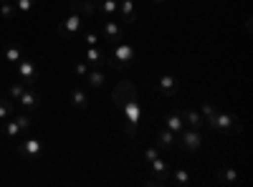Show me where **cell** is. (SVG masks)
<instances>
[{
    "label": "cell",
    "instance_id": "21",
    "mask_svg": "<svg viewBox=\"0 0 253 187\" xmlns=\"http://www.w3.org/2000/svg\"><path fill=\"white\" fill-rule=\"evenodd\" d=\"M157 147H160V150H175V147H177L175 134H172L170 129H167V127L157 129Z\"/></svg>",
    "mask_w": 253,
    "mask_h": 187
},
{
    "label": "cell",
    "instance_id": "31",
    "mask_svg": "<svg viewBox=\"0 0 253 187\" xmlns=\"http://www.w3.org/2000/svg\"><path fill=\"white\" fill-rule=\"evenodd\" d=\"M84 40H86V46H99V31H86L84 33Z\"/></svg>",
    "mask_w": 253,
    "mask_h": 187
},
{
    "label": "cell",
    "instance_id": "30",
    "mask_svg": "<svg viewBox=\"0 0 253 187\" xmlns=\"http://www.w3.org/2000/svg\"><path fill=\"white\" fill-rule=\"evenodd\" d=\"M13 5L18 13H28L33 5H36V0H13Z\"/></svg>",
    "mask_w": 253,
    "mask_h": 187
},
{
    "label": "cell",
    "instance_id": "27",
    "mask_svg": "<svg viewBox=\"0 0 253 187\" xmlns=\"http://www.w3.org/2000/svg\"><path fill=\"white\" fill-rule=\"evenodd\" d=\"M0 15H3L5 20H13V18L18 15V10H15V5H13V0H10V3H3V5H0Z\"/></svg>",
    "mask_w": 253,
    "mask_h": 187
},
{
    "label": "cell",
    "instance_id": "34",
    "mask_svg": "<svg viewBox=\"0 0 253 187\" xmlns=\"http://www.w3.org/2000/svg\"><path fill=\"white\" fill-rule=\"evenodd\" d=\"M3 3H10V0H0V5H3Z\"/></svg>",
    "mask_w": 253,
    "mask_h": 187
},
{
    "label": "cell",
    "instance_id": "1",
    "mask_svg": "<svg viewBox=\"0 0 253 187\" xmlns=\"http://www.w3.org/2000/svg\"><path fill=\"white\" fill-rule=\"evenodd\" d=\"M137 61V53L129 43H124V40H119V43L109 46V56H107V64L117 71H126L132 64Z\"/></svg>",
    "mask_w": 253,
    "mask_h": 187
},
{
    "label": "cell",
    "instance_id": "23",
    "mask_svg": "<svg viewBox=\"0 0 253 187\" xmlns=\"http://www.w3.org/2000/svg\"><path fill=\"white\" fill-rule=\"evenodd\" d=\"M218 182H220V185H236V182H238V170H233V167H220V170H218Z\"/></svg>",
    "mask_w": 253,
    "mask_h": 187
},
{
    "label": "cell",
    "instance_id": "26",
    "mask_svg": "<svg viewBox=\"0 0 253 187\" xmlns=\"http://www.w3.org/2000/svg\"><path fill=\"white\" fill-rule=\"evenodd\" d=\"M23 91H26V84H23V81H18V84H10V86H8V99L18 101Z\"/></svg>",
    "mask_w": 253,
    "mask_h": 187
},
{
    "label": "cell",
    "instance_id": "3",
    "mask_svg": "<svg viewBox=\"0 0 253 187\" xmlns=\"http://www.w3.org/2000/svg\"><path fill=\"white\" fill-rule=\"evenodd\" d=\"M31 124H33L31 114H26V112H15L13 116H8V119L3 121V134H5L8 139L15 142L26 129H31Z\"/></svg>",
    "mask_w": 253,
    "mask_h": 187
},
{
    "label": "cell",
    "instance_id": "22",
    "mask_svg": "<svg viewBox=\"0 0 253 187\" xmlns=\"http://www.w3.org/2000/svg\"><path fill=\"white\" fill-rule=\"evenodd\" d=\"M3 56H5V61H8L10 66H15L18 61H20V58L26 56V48L20 46V43H8V46L3 48Z\"/></svg>",
    "mask_w": 253,
    "mask_h": 187
},
{
    "label": "cell",
    "instance_id": "12",
    "mask_svg": "<svg viewBox=\"0 0 253 187\" xmlns=\"http://www.w3.org/2000/svg\"><path fill=\"white\" fill-rule=\"evenodd\" d=\"M69 104L74 109H79V112H84L89 107V91H86V86H74V89H69Z\"/></svg>",
    "mask_w": 253,
    "mask_h": 187
},
{
    "label": "cell",
    "instance_id": "28",
    "mask_svg": "<svg viewBox=\"0 0 253 187\" xmlns=\"http://www.w3.org/2000/svg\"><path fill=\"white\" fill-rule=\"evenodd\" d=\"M89 71H91V66L86 64V61H76L74 64V76H79V78H84Z\"/></svg>",
    "mask_w": 253,
    "mask_h": 187
},
{
    "label": "cell",
    "instance_id": "24",
    "mask_svg": "<svg viewBox=\"0 0 253 187\" xmlns=\"http://www.w3.org/2000/svg\"><path fill=\"white\" fill-rule=\"evenodd\" d=\"M170 180L180 187H187L190 182H193V177H190V170H170Z\"/></svg>",
    "mask_w": 253,
    "mask_h": 187
},
{
    "label": "cell",
    "instance_id": "8",
    "mask_svg": "<svg viewBox=\"0 0 253 187\" xmlns=\"http://www.w3.org/2000/svg\"><path fill=\"white\" fill-rule=\"evenodd\" d=\"M132 99H139V94H137V86L132 84V81H119V84L114 86V91H112V101L117 104V109L122 107V104H126V101H132Z\"/></svg>",
    "mask_w": 253,
    "mask_h": 187
},
{
    "label": "cell",
    "instance_id": "29",
    "mask_svg": "<svg viewBox=\"0 0 253 187\" xmlns=\"http://www.w3.org/2000/svg\"><path fill=\"white\" fill-rule=\"evenodd\" d=\"M215 112H218V107H215L213 101H203V104H200V114H203V119H208V116H213Z\"/></svg>",
    "mask_w": 253,
    "mask_h": 187
},
{
    "label": "cell",
    "instance_id": "15",
    "mask_svg": "<svg viewBox=\"0 0 253 187\" xmlns=\"http://www.w3.org/2000/svg\"><path fill=\"white\" fill-rule=\"evenodd\" d=\"M122 18V23L124 26H132L134 20H137V5H134V0H119V13Z\"/></svg>",
    "mask_w": 253,
    "mask_h": 187
},
{
    "label": "cell",
    "instance_id": "18",
    "mask_svg": "<svg viewBox=\"0 0 253 187\" xmlns=\"http://www.w3.org/2000/svg\"><path fill=\"white\" fill-rule=\"evenodd\" d=\"M94 5H96V15H104V18H117L119 13V0H94Z\"/></svg>",
    "mask_w": 253,
    "mask_h": 187
},
{
    "label": "cell",
    "instance_id": "33",
    "mask_svg": "<svg viewBox=\"0 0 253 187\" xmlns=\"http://www.w3.org/2000/svg\"><path fill=\"white\" fill-rule=\"evenodd\" d=\"M152 3H155V5H165V3H167V0H152Z\"/></svg>",
    "mask_w": 253,
    "mask_h": 187
},
{
    "label": "cell",
    "instance_id": "9",
    "mask_svg": "<svg viewBox=\"0 0 253 187\" xmlns=\"http://www.w3.org/2000/svg\"><path fill=\"white\" fill-rule=\"evenodd\" d=\"M203 147V134L200 129H193V127H185L180 132V150L185 152H198Z\"/></svg>",
    "mask_w": 253,
    "mask_h": 187
},
{
    "label": "cell",
    "instance_id": "6",
    "mask_svg": "<svg viewBox=\"0 0 253 187\" xmlns=\"http://www.w3.org/2000/svg\"><path fill=\"white\" fill-rule=\"evenodd\" d=\"M15 74L20 76V81H23L26 86H33L36 81H38V66H36V61L28 58V56H23L15 64Z\"/></svg>",
    "mask_w": 253,
    "mask_h": 187
},
{
    "label": "cell",
    "instance_id": "20",
    "mask_svg": "<svg viewBox=\"0 0 253 187\" xmlns=\"http://www.w3.org/2000/svg\"><path fill=\"white\" fill-rule=\"evenodd\" d=\"M165 127L170 129L172 134H180L182 129H185V119H182V112H177V109H172L170 114L165 116Z\"/></svg>",
    "mask_w": 253,
    "mask_h": 187
},
{
    "label": "cell",
    "instance_id": "19",
    "mask_svg": "<svg viewBox=\"0 0 253 187\" xmlns=\"http://www.w3.org/2000/svg\"><path fill=\"white\" fill-rule=\"evenodd\" d=\"M84 81H86V89H104V84H107V74H104V69H91L86 76H84Z\"/></svg>",
    "mask_w": 253,
    "mask_h": 187
},
{
    "label": "cell",
    "instance_id": "32",
    "mask_svg": "<svg viewBox=\"0 0 253 187\" xmlns=\"http://www.w3.org/2000/svg\"><path fill=\"white\" fill-rule=\"evenodd\" d=\"M157 157H160V147H147L144 150V162L147 164H150L152 159H157Z\"/></svg>",
    "mask_w": 253,
    "mask_h": 187
},
{
    "label": "cell",
    "instance_id": "25",
    "mask_svg": "<svg viewBox=\"0 0 253 187\" xmlns=\"http://www.w3.org/2000/svg\"><path fill=\"white\" fill-rule=\"evenodd\" d=\"M13 114H15V101L13 99H0V124Z\"/></svg>",
    "mask_w": 253,
    "mask_h": 187
},
{
    "label": "cell",
    "instance_id": "4",
    "mask_svg": "<svg viewBox=\"0 0 253 187\" xmlns=\"http://www.w3.org/2000/svg\"><path fill=\"white\" fill-rule=\"evenodd\" d=\"M96 23H99V33L104 36L107 46H114L119 40H124V26L117 23L114 18H104V15H96Z\"/></svg>",
    "mask_w": 253,
    "mask_h": 187
},
{
    "label": "cell",
    "instance_id": "5",
    "mask_svg": "<svg viewBox=\"0 0 253 187\" xmlns=\"http://www.w3.org/2000/svg\"><path fill=\"white\" fill-rule=\"evenodd\" d=\"M81 28H84V15H79V13H69L66 18H61V23H58V38H63V40H71V38H76L79 33H81Z\"/></svg>",
    "mask_w": 253,
    "mask_h": 187
},
{
    "label": "cell",
    "instance_id": "14",
    "mask_svg": "<svg viewBox=\"0 0 253 187\" xmlns=\"http://www.w3.org/2000/svg\"><path fill=\"white\" fill-rule=\"evenodd\" d=\"M147 167L152 170V177H155V180H160L162 185H165V182H170V170H172V167H170V164H167L162 157L152 159L150 164H147Z\"/></svg>",
    "mask_w": 253,
    "mask_h": 187
},
{
    "label": "cell",
    "instance_id": "16",
    "mask_svg": "<svg viewBox=\"0 0 253 187\" xmlns=\"http://www.w3.org/2000/svg\"><path fill=\"white\" fill-rule=\"evenodd\" d=\"M180 112H182V119H185V127H193V129H203V127H205V119H203L200 109L185 107V109H180Z\"/></svg>",
    "mask_w": 253,
    "mask_h": 187
},
{
    "label": "cell",
    "instance_id": "13",
    "mask_svg": "<svg viewBox=\"0 0 253 187\" xmlns=\"http://www.w3.org/2000/svg\"><path fill=\"white\" fill-rule=\"evenodd\" d=\"M84 61H86L91 69H104L107 66V56L101 53L99 46H86L84 48Z\"/></svg>",
    "mask_w": 253,
    "mask_h": 187
},
{
    "label": "cell",
    "instance_id": "10",
    "mask_svg": "<svg viewBox=\"0 0 253 187\" xmlns=\"http://www.w3.org/2000/svg\"><path fill=\"white\" fill-rule=\"evenodd\" d=\"M18 104V109L20 112H26V114H33L38 107H41V94L36 91V89H31V86H26V91L20 94V99L15 101Z\"/></svg>",
    "mask_w": 253,
    "mask_h": 187
},
{
    "label": "cell",
    "instance_id": "2",
    "mask_svg": "<svg viewBox=\"0 0 253 187\" xmlns=\"http://www.w3.org/2000/svg\"><path fill=\"white\" fill-rule=\"evenodd\" d=\"M205 127H210L213 132H220V134H238L241 132V124L236 121L233 114H228V112H215L213 116H208Z\"/></svg>",
    "mask_w": 253,
    "mask_h": 187
},
{
    "label": "cell",
    "instance_id": "11",
    "mask_svg": "<svg viewBox=\"0 0 253 187\" xmlns=\"http://www.w3.org/2000/svg\"><path fill=\"white\" fill-rule=\"evenodd\" d=\"M157 91H160L162 96H177V91H180V78H177L175 74H162V76L157 78Z\"/></svg>",
    "mask_w": 253,
    "mask_h": 187
},
{
    "label": "cell",
    "instance_id": "7",
    "mask_svg": "<svg viewBox=\"0 0 253 187\" xmlns=\"http://www.w3.org/2000/svg\"><path fill=\"white\" fill-rule=\"evenodd\" d=\"M15 150H18V154L23 159L36 162L41 157V152H43V144H41V139H36V137H28L23 142H15Z\"/></svg>",
    "mask_w": 253,
    "mask_h": 187
},
{
    "label": "cell",
    "instance_id": "17",
    "mask_svg": "<svg viewBox=\"0 0 253 187\" xmlns=\"http://www.w3.org/2000/svg\"><path fill=\"white\" fill-rule=\"evenodd\" d=\"M69 10L84 15V18H94L96 15V5L94 0H69Z\"/></svg>",
    "mask_w": 253,
    "mask_h": 187
}]
</instances>
